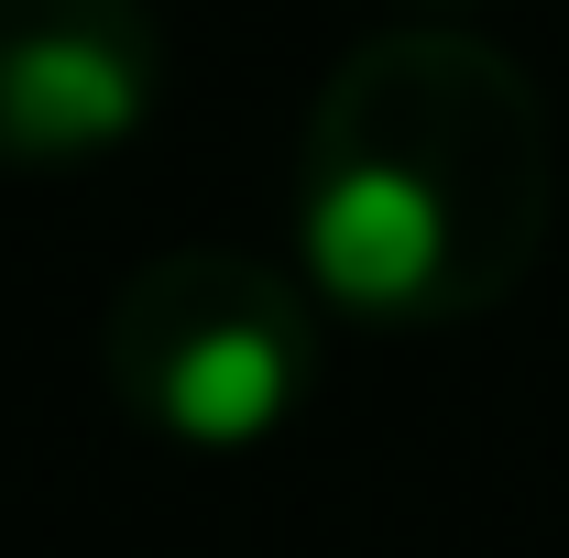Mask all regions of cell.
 Returning a JSON list of instances; mask_svg holds the SVG:
<instances>
[{"label":"cell","instance_id":"obj_1","mask_svg":"<svg viewBox=\"0 0 569 558\" xmlns=\"http://www.w3.org/2000/svg\"><path fill=\"white\" fill-rule=\"evenodd\" d=\"M559 132L537 77L460 22H383L296 121V275L351 329H471L537 275Z\"/></svg>","mask_w":569,"mask_h":558},{"label":"cell","instance_id":"obj_2","mask_svg":"<svg viewBox=\"0 0 569 558\" xmlns=\"http://www.w3.org/2000/svg\"><path fill=\"white\" fill-rule=\"evenodd\" d=\"M329 372V307L318 285L263 263V252H230V241H176L110 285L99 307V383L110 406L164 438V449H263L307 417Z\"/></svg>","mask_w":569,"mask_h":558},{"label":"cell","instance_id":"obj_3","mask_svg":"<svg viewBox=\"0 0 569 558\" xmlns=\"http://www.w3.org/2000/svg\"><path fill=\"white\" fill-rule=\"evenodd\" d=\"M164 110L153 0H0V176H88Z\"/></svg>","mask_w":569,"mask_h":558},{"label":"cell","instance_id":"obj_4","mask_svg":"<svg viewBox=\"0 0 569 558\" xmlns=\"http://www.w3.org/2000/svg\"><path fill=\"white\" fill-rule=\"evenodd\" d=\"M417 11H471V0H417Z\"/></svg>","mask_w":569,"mask_h":558}]
</instances>
